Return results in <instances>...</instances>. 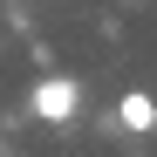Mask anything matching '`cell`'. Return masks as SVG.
Masks as SVG:
<instances>
[{
  "mask_svg": "<svg viewBox=\"0 0 157 157\" xmlns=\"http://www.w3.org/2000/svg\"><path fill=\"white\" fill-rule=\"evenodd\" d=\"M75 109H82V82L75 75H41L34 82V116L41 123H68Z\"/></svg>",
  "mask_w": 157,
  "mask_h": 157,
  "instance_id": "obj_1",
  "label": "cell"
},
{
  "mask_svg": "<svg viewBox=\"0 0 157 157\" xmlns=\"http://www.w3.org/2000/svg\"><path fill=\"white\" fill-rule=\"evenodd\" d=\"M116 123H123V130H137V137H144V130H157V102H150L144 89H130V96L116 102Z\"/></svg>",
  "mask_w": 157,
  "mask_h": 157,
  "instance_id": "obj_2",
  "label": "cell"
}]
</instances>
